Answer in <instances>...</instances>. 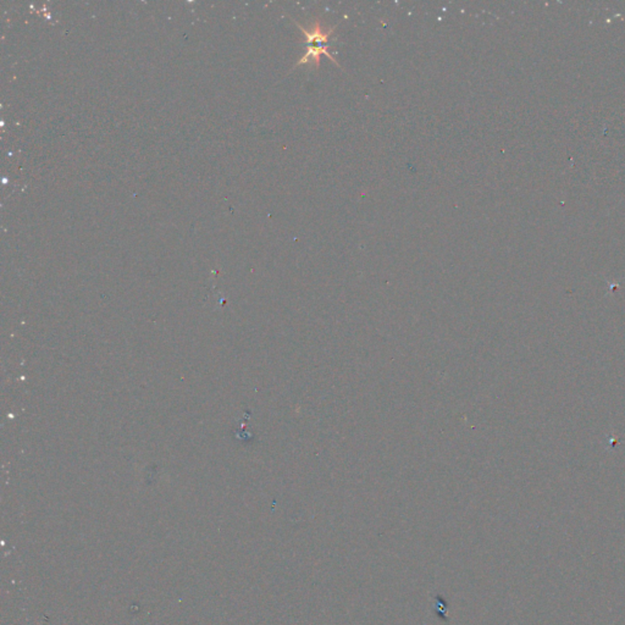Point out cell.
<instances>
[{
	"mask_svg": "<svg viewBox=\"0 0 625 625\" xmlns=\"http://www.w3.org/2000/svg\"><path fill=\"white\" fill-rule=\"evenodd\" d=\"M293 23L297 25V27L302 31V33L304 34V44H305V53H304L303 56L301 58V59L297 61V64L294 65V68L296 66H298V65L303 64H309V63H312L315 68H319L320 66V61H322V54L324 56H327L329 59L334 61L335 64L339 65L337 63V60L334 59V56L330 54V51H329V41H330V37H332V33H334V28H324L322 26V23H320V20H315L314 23H312V26L310 27H303L301 23H297L296 20H293Z\"/></svg>",
	"mask_w": 625,
	"mask_h": 625,
	"instance_id": "6da1fadb",
	"label": "cell"
}]
</instances>
